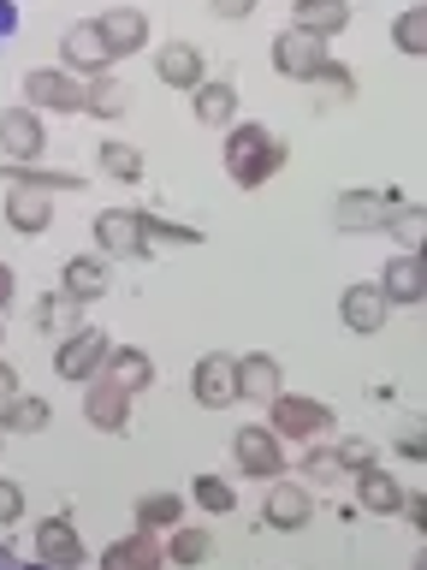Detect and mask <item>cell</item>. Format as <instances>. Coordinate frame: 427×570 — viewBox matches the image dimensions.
I'll use <instances>...</instances> for the list:
<instances>
[{
    "label": "cell",
    "instance_id": "obj_25",
    "mask_svg": "<svg viewBox=\"0 0 427 570\" xmlns=\"http://www.w3.org/2000/svg\"><path fill=\"white\" fill-rule=\"evenodd\" d=\"M291 24L320 36V42H332V36L350 30V0H297L291 7Z\"/></svg>",
    "mask_w": 427,
    "mask_h": 570
},
{
    "label": "cell",
    "instance_id": "obj_52",
    "mask_svg": "<svg viewBox=\"0 0 427 570\" xmlns=\"http://www.w3.org/2000/svg\"><path fill=\"white\" fill-rule=\"evenodd\" d=\"M0 345H7V327H0Z\"/></svg>",
    "mask_w": 427,
    "mask_h": 570
},
{
    "label": "cell",
    "instance_id": "obj_53",
    "mask_svg": "<svg viewBox=\"0 0 427 570\" xmlns=\"http://www.w3.org/2000/svg\"><path fill=\"white\" fill-rule=\"evenodd\" d=\"M421 262H427V249H421Z\"/></svg>",
    "mask_w": 427,
    "mask_h": 570
},
{
    "label": "cell",
    "instance_id": "obj_50",
    "mask_svg": "<svg viewBox=\"0 0 427 570\" xmlns=\"http://www.w3.org/2000/svg\"><path fill=\"white\" fill-rule=\"evenodd\" d=\"M409 570H427V547H421V552H416V564H409Z\"/></svg>",
    "mask_w": 427,
    "mask_h": 570
},
{
    "label": "cell",
    "instance_id": "obj_34",
    "mask_svg": "<svg viewBox=\"0 0 427 570\" xmlns=\"http://www.w3.org/2000/svg\"><path fill=\"white\" fill-rule=\"evenodd\" d=\"M178 523H185V493H167V488H160V493H142L137 499V529H178Z\"/></svg>",
    "mask_w": 427,
    "mask_h": 570
},
{
    "label": "cell",
    "instance_id": "obj_46",
    "mask_svg": "<svg viewBox=\"0 0 427 570\" xmlns=\"http://www.w3.org/2000/svg\"><path fill=\"white\" fill-rule=\"evenodd\" d=\"M12 297H18V274L0 262V309H12Z\"/></svg>",
    "mask_w": 427,
    "mask_h": 570
},
{
    "label": "cell",
    "instance_id": "obj_14",
    "mask_svg": "<svg viewBox=\"0 0 427 570\" xmlns=\"http://www.w3.org/2000/svg\"><path fill=\"white\" fill-rule=\"evenodd\" d=\"M0 178L18 190H48V196H83L89 178L71 167H42V160H0Z\"/></svg>",
    "mask_w": 427,
    "mask_h": 570
},
{
    "label": "cell",
    "instance_id": "obj_7",
    "mask_svg": "<svg viewBox=\"0 0 427 570\" xmlns=\"http://www.w3.org/2000/svg\"><path fill=\"white\" fill-rule=\"evenodd\" d=\"M24 107H36V114H83V78H71L66 66H36L24 71Z\"/></svg>",
    "mask_w": 427,
    "mask_h": 570
},
{
    "label": "cell",
    "instance_id": "obj_24",
    "mask_svg": "<svg viewBox=\"0 0 427 570\" xmlns=\"http://www.w3.org/2000/svg\"><path fill=\"white\" fill-rule=\"evenodd\" d=\"M190 114H196V125H238V89H231L226 78H202L190 89Z\"/></svg>",
    "mask_w": 427,
    "mask_h": 570
},
{
    "label": "cell",
    "instance_id": "obj_6",
    "mask_svg": "<svg viewBox=\"0 0 427 570\" xmlns=\"http://www.w3.org/2000/svg\"><path fill=\"white\" fill-rule=\"evenodd\" d=\"M89 232H96V249L107 262H113V256L119 262H149L155 256V244L142 238V208H101Z\"/></svg>",
    "mask_w": 427,
    "mask_h": 570
},
{
    "label": "cell",
    "instance_id": "obj_49",
    "mask_svg": "<svg viewBox=\"0 0 427 570\" xmlns=\"http://www.w3.org/2000/svg\"><path fill=\"white\" fill-rule=\"evenodd\" d=\"M7 570H48V564H42V559H30V564H24V559H18V564H7Z\"/></svg>",
    "mask_w": 427,
    "mask_h": 570
},
{
    "label": "cell",
    "instance_id": "obj_1",
    "mask_svg": "<svg viewBox=\"0 0 427 570\" xmlns=\"http://www.w3.org/2000/svg\"><path fill=\"white\" fill-rule=\"evenodd\" d=\"M220 160H226V178L238 190H261L267 178L285 167V137L267 131L261 119H244V125H231V131H226Z\"/></svg>",
    "mask_w": 427,
    "mask_h": 570
},
{
    "label": "cell",
    "instance_id": "obj_44",
    "mask_svg": "<svg viewBox=\"0 0 427 570\" xmlns=\"http://www.w3.org/2000/svg\"><path fill=\"white\" fill-rule=\"evenodd\" d=\"M404 523L427 541V493H404Z\"/></svg>",
    "mask_w": 427,
    "mask_h": 570
},
{
    "label": "cell",
    "instance_id": "obj_2",
    "mask_svg": "<svg viewBox=\"0 0 427 570\" xmlns=\"http://www.w3.org/2000/svg\"><path fill=\"white\" fill-rule=\"evenodd\" d=\"M332 404H320V399H309V392H279L274 404H267V428H274L279 440H327L332 434Z\"/></svg>",
    "mask_w": 427,
    "mask_h": 570
},
{
    "label": "cell",
    "instance_id": "obj_3",
    "mask_svg": "<svg viewBox=\"0 0 427 570\" xmlns=\"http://www.w3.org/2000/svg\"><path fill=\"white\" fill-rule=\"evenodd\" d=\"M107 351H113V338L101 327H71L66 338H53V374L71 386H89L107 368Z\"/></svg>",
    "mask_w": 427,
    "mask_h": 570
},
{
    "label": "cell",
    "instance_id": "obj_23",
    "mask_svg": "<svg viewBox=\"0 0 427 570\" xmlns=\"http://www.w3.org/2000/svg\"><path fill=\"white\" fill-rule=\"evenodd\" d=\"M238 392H244L249 404H274L279 392H285V368H279V356H267V351L238 356Z\"/></svg>",
    "mask_w": 427,
    "mask_h": 570
},
{
    "label": "cell",
    "instance_id": "obj_18",
    "mask_svg": "<svg viewBox=\"0 0 427 570\" xmlns=\"http://www.w3.org/2000/svg\"><path fill=\"white\" fill-rule=\"evenodd\" d=\"M101 570H167V547L155 529H131L101 552Z\"/></svg>",
    "mask_w": 427,
    "mask_h": 570
},
{
    "label": "cell",
    "instance_id": "obj_15",
    "mask_svg": "<svg viewBox=\"0 0 427 570\" xmlns=\"http://www.w3.org/2000/svg\"><path fill=\"white\" fill-rule=\"evenodd\" d=\"M386 315H391V303H386V292L380 285H368V279H356V285H345L338 292V321H345L350 333H380L386 327Z\"/></svg>",
    "mask_w": 427,
    "mask_h": 570
},
{
    "label": "cell",
    "instance_id": "obj_21",
    "mask_svg": "<svg viewBox=\"0 0 427 570\" xmlns=\"http://www.w3.org/2000/svg\"><path fill=\"white\" fill-rule=\"evenodd\" d=\"M60 292L78 297V303H96V297L113 292V267H107L101 249H96V256H71V262L60 267Z\"/></svg>",
    "mask_w": 427,
    "mask_h": 570
},
{
    "label": "cell",
    "instance_id": "obj_35",
    "mask_svg": "<svg viewBox=\"0 0 427 570\" xmlns=\"http://www.w3.org/2000/svg\"><path fill=\"white\" fill-rule=\"evenodd\" d=\"M297 475H302V481H350L345 458H338L327 440H309V445H302V463H297Z\"/></svg>",
    "mask_w": 427,
    "mask_h": 570
},
{
    "label": "cell",
    "instance_id": "obj_41",
    "mask_svg": "<svg viewBox=\"0 0 427 570\" xmlns=\"http://www.w3.org/2000/svg\"><path fill=\"white\" fill-rule=\"evenodd\" d=\"M18 517H24V488L12 475H0V529H12Z\"/></svg>",
    "mask_w": 427,
    "mask_h": 570
},
{
    "label": "cell",
    "instance_id": "obj_48",
    "mask_svg": "<svg viewBox=\"0 0 427 570\" xmlns=\"http://www.w3.org/2000/svg\"><path fill=\"white\" fill-rule=\"evenodd\" d=\"M7 564H18V552H12L7 541H0V570H7Z\"/></svg>",
    "mask_w": 427,
    "mask_h": 570
},
{
    "label": "cell",
    "instance_id": "obj_47",
    "mask_svg": "<svg viewBox=\"0 0 427 570\" xmlns=\"http://www.w3.org/2000/svg\"><path fill=\"white\" fill-rule=\"evenodd\" d=\"M12 392H24V381H18V368H12V363H0V404H7Z\"/></svg>",
    "mask_w": 427,
    "mask_h": 570
},
{
    "label": "cell",
    "instance_id": "obj_51",
    "mask_svg": "<svg viewBox=\"0 0 427 570\" xmlns=\"http://www.w3.org/2000/svg\"><path fill=\"white\" fill-rule=\"evenodd\" d=\"M0 445H7V428H0Z\"/></svg>",
    "mask_w": 427,
    "mask_h": 570
},
{
    "label": "cell",
    "instance_id": "obj_32",
    "mask_svg": "<svg viewBox=\"0 0 427 570\" xmlns=\"http://www.w3.org/2000/svg\"><path fill=\"white\" fill-rule=\"evenodd\" d=\"M214 559V529H190V523H178L167 534V564L178 570H196V564H208Z\"/></svg>",
    "mask_w": 427,
    "mask_h": 570
},
{
    "label": "cell",
    "instance_id": "obj_20",
    "mask_svg": "<svg viewBox=\"0 0 427 570\" xmlns=\"http://www.w3.org/2000/svg\"><path fill=\"white\" fill-rule=\"evenodd\" d=\"M0 220H7L12 232H24V238H36V232L53 226V196L48 190H7L0 196Z\"/></svg>",
    "mask_w": 427,
    "mask_h": 570
},
{
    "label": "cell",
    "instance_id": "obj_29",
    "mask_svg": "<svg viewBox=\"0 0 427 570\" xmlns=\"http://www.w3.org/2000/svg\"><path fill=\"white\" fill-rule=\"evenodd\" d=\"M386 238L404 249V256H421L427 249V203H398L386 214Z\"/></svg>",
    "mask_w": 427,
    "mask_h": 570
},
{
    "label": "cell",
    "instance_id": "obj_19",
    "mask_svg": "<svg viewBox=\"0 0 427 570\" xmlns=\"http://www.w3.org/2000/svg\"><path fill=\"white\" fill-rule=\"evenodd\" d=\"M155 78L167 83V89H196L208 78V53L196 48V42H167L155 53Z\"/></svg>",
    "mask_w": 427,
    "mask_h": 570
},
{
    "label": "cell",
    "instance_id": "obj_40",
    "mask_svg": "<svg viewBox=\"0 0 427 570\" xmlns=\"http://www.w3.org/2000/svg\"><path fill=\"white\" fill-rule=\"evenodd\" d=\"M315 89H327V101H356V71L345 60H327V71L315 78Z\"/></svg>",
    "mask_w": 427,
    "mask_h": 570
},
{
    "label": "cell",
    "instance_id": "obj_8",
    "mask_svg": "<svg viewBox=\"0 0 427 570\" xmlns=\"http://www.w3.org/2000/svg\"><path fill=\"white\" fill-rule=\"evenodd\" d=\"M190 399L202 404V410H231L244 399L238 392V356H226V351H208V356H196V368H190Z\"/></svg>",
    "mask_w": 427,
    "mask_h": 570
},
{
    "label": "cell",
    "instance_id": "obj_28",
    "mask_svg": "<svg viewBox=\"0 0 427 570\" xmlns=\"http://www.w3.org/2000/svg\"><path fill=\"white\" fill-rule=\"evenodd\" d=\"M101 374H113L119 386H131V392H149L155 386V356L142 351V345H113L107 351V368Z\"/></svg>",
    "mask_w": 427,
    "mask_h": 570
},
{
    "label": "cell",
    "instance_id": "obj_31",
    "mask_svg": "<svg viewBox=\"0 0 427 570\" xmlns=\"http://www.w3.org/2000/svg\"><path fill=\"white\" fill-rule=\"evenodd\" d=\"M125 107H131V89H125L113 71H101V78L83 83V114L89 119H125Z\"/></svg>",
    "mask_w": 427,
    "mask_h": 570
},
{
    "label": "cell",
    "instance_id": "obj_45",
    "mask_svg": "<svg viewBox=\"0 0 427 570\" xmlns=\"http://www.w3.org/2000/svg\"><path fill=\"white\" fill-rule=\"evenodd\" d=\"M18 36V0H0V42Z\"/></svg>",
    "mask_w": 427,
    "mask_h": 570
},
{
    "label": "cell",
    "instance_id": "obj_36",
    "mask_svg": "<svg viewBox=\"0 0 427 570\" xmlns=\"http://www.w3.org/2000/svg\"><path fill=\"white\" fill-rule=\"evenodd\" d=\"M96 167L107 173V178H119V185H137V178H142V149H131V142H101V149H96Z\"/></svg>",
    "mask_w": 427,
    "mask_h": 570
},
{
    "label": "cell",
    "instance_id": "obj_42",
    "mask_svg": "<svg viewBox=\"0 0 427 570\" xmlns=\"http://www.w3.org/2000/svg\"><path fill=\"white\" fill-rule=\"evenodd\" d=\"M332 452L345 458V470H350V475L363 470V463H374V445H368L363 434H356V440H350V434H345V440H332Z\"/></svg>",
    "mask_w": 427,
    "mask_h": 570
},
{
    "label": "cell",
    "instance_id": "obj_17",
    "mask_svg": "<svg viewBox=\"0 0 427 570\" xmlns=\"http://www.w3.org/2000/svg\"><path fill=\"white\" fill-rule=\"evenodd\" d=\"M350 481H356V505H363L368 517H398L404 511V481L391 475L386 463H363Z\"/></svg>",
    "mask_w": 427,
    "mask_h": 570
},
{
    "label": "cell",
    "instance_id": "obj_9",
    "mask_svg": "<svg viewBox=\"0 0 427 570\" xmlns=\"http://www.w3.org/2000/svg\"><path fill=\"white\" fill-rule=\"evenodd\" d=\"M231 458H238V470L249 481H274L285 475V440L274 434V428H261V422H249L231 434Z\"/></svg>",
    "mask_w": 427,
    "mask_h": 570
},
{
    "label": "cell",
    "instance_id": "obj_33",
    "mask_svg": "<svg viewBox=\"0 0 427 570\" xmlns=\"http://www.w3.org/2000/svg\"><path fill=\"white\" fill-rule=\"evenodd\" d=\"M391 48L404 60H427V0H416V7H404L391 18Z\"/></svg>",
    "mask_w": 427,
    "mask_h": 570
},
{
    "label": "cell",
    "instance_id": "obj_5",
    "mask_svg": "<svg viewBox=\"0 0 427 570\" xmlns=\"http://www.w3.org/2000/svg\"><path fill=\"white\" fill-rule=\"evenodd\" d=\"M267 60H274V71L279 78H291V83H315L320 71H327V42L320 36H309V30H297V24H285L279 36H274V48H267Z\"/></svg>",
    "mask_w": 427,
    "mask_h": 570
},
{
    "label": "cell",
    "instance_id": "obj_37",
    "mask_svg": "<svg viewBox=\"0 0 427 570\" xmlns=\"http://www.w3.org/2000/svg\"><path fill=\"white\" fill-rule=\"evenodd\" d=\"M190 505H202L208 517H226V511H238V488L220 475H196L190 481Z\"/></svg>",
    "mask_w": 427,
    "mask_h": 570
},
{
    "label": "cell",
    "instance_id": "obj_16",
    "mask_svg": "<svg viewBox=\"0 0 427 570\" xmlns=\"http://www.w3.org/2000/svg\"><path fill=\"white\" fill-rule=\"evenodd\" d=\"M36 559H42L48 570H78L83 564V534L71 517H42L36 523Z\"/></svg>",
    "mask_w": 427,
    "mask_h": 570
},
{
    "label": "cell",
    "instance_id": "obj_38",
    "mask_svg": "<svg viewBox=\"0 0 427 570\" xmlns=\"http://www.w3.org/2000/svg\"><path fill=\"white\" fill-rule=\"evenodd\" d=\"M142 238H149V244H167V249H185V244H202V232H196V226H178V220H160V214L142 208Z\"/></svg>",
    "mask_w": 427,
    "mask_h": 570
},
{
    "label": "cell",
    "instance_id": "obj_11",
    "mask_svg": "<svg viewBox=\"0 0 427 570\" xmlns=\"http://www.w3.org/2000/svg\"><path fill=\"white\" fill-rule=\"evenodd\" d=\"M131 386H119L113 374H96V381L83 386V422L101 428V434H125L131 428Z\"/></svg>",
    "mask_w": 427,
    "mask_h": 570
},
{
    "label": "cell",
    "instance_id": "obj_22",
    "mask_svg": "<svg viewBox=\"0 0 427 570\" xmlns=\"http://www.w3.org/2000/svg\"><path fill=\"white\" fill-rule=\"evenodd\" d=\"M374 285L386 292L391 309H398V303H421V297H427V262H421V256H404V249H398V256L380 267V279H374Z\"/></svg>",
    "mask_w": 427,
    "mask_h": 570
},
{
    "label": "cell",
    "instance_id": "obj_43",
    "mask_svg": "<svg viewBox=\"0 0 427 570\" xmlns=\"http://www.w3.org/2000/svg\"><path fill=\"white\" fill-rule=\"evenodd\" d=\"M256 7H261V0H208V12L226 18V24H238V18H249Z\"/></svg>",
    "mask_w": 427,
    "mask_h": 570
},
{
    "label": "cell",
    "instance_id": "obj_12",
    "mask_svg": "<svg viewBox=\"0 0 427 570\" xmlns=\"http://www.w3.org/2000/svg\"><path fill=\"white\" fill-rule=\"evenodd\" d=\"M261 517H267V529H279V534L309 529V523H315V493H309V481H279V475H274V488H267V499H261Z\"/></svg>",
    "mask_w": 427,
    "mask_h": 570
},
{
    "label": "cell",
    "instance_id": "obj_39",
    "mask_svg": "<svg viewBox=\"0 0 427 570\" xmlns=\"http://www.w3.org/2000/svg\"><path fill=\"white\" fill-rule=\"evenodd\" d=\"M391 452L404 463H427V416H404L398 434H391Z\"/></svg>",
    "mask_w": 427,
    "mask_h": 570
},
{
    "label": "cell",
    "instance_id": "obj_27",
    "mask_svg": "<svg viewBox=\"0 0 427 570\" xmlns=\"http://www.w3.org/2000/svg\"><path fill=\"white\" fill-rule=\"evenodd\" d=\"M101 30H107V42H113L119 60H125V53H142V48H149V18H142L137 7L101 12Z\"/></svg>",
    "mask_w": 427,
    "mask_h": 570
},
{
    "label": "cell",
    "instance_id": "obj_4",
    "mask_svg": "<svg viewBox=\"0 0 427 570\" xmlns=\"http://www.w3.org/2000/svg\"><path fill=\"white\" fill-rule=\"evenodd\" d=\"M113 42H107V30H101V18H78V24H66L60 36V66L71 71V78H101V71H113Z\"/></svg>",
    "mask_w": 427,
    "mask_h": 570
},
{
    "label": "cell",
    "instance_id": "obj_26",
    "mask_svg": "<svg viewBox=\"0 0 427 570\" xmlns=\"http://www.w3.org/2000/svg\"><path fill=\"white\" fill-rule=\"evenodd\" d=\"M78 309H83L78 297H66V292H42V297L30 303V327L42 333V338H66L71 327H83Z\"/></svg>",
    "mask_w": 427,
    "mask_h": 570
},
{
    "label": "cell",
    "instance_id": "obj_30",
    "mask_svg": "<svg viewBox=\"0 0 427 570\" xmlns=\"http://www.w3.org/2000/svg\"><path fill=\"white\" fill-rule=\"evenodd\" d=\"M53 422L48 399H36V392H12L7 404H0V428L7 434H42V428Z\"/></svg>",
    "mask_w": 427,
    "mask_h": 570
},
{
    "label": "cell",
    "instance_id": "obj_13",
    "mask_svg": "<svg viewBox=\"0 0 427 570\" xmlns=\"http://www.w3.org/2000/svg\"><path fill=\"white\" fill-rule=\"evenodd\" d=\"M48 149V131H42V114L36 107H0V160H42Z\"/></svg>",
    "mask_w": 427,
    "mask_h": 570
},
{
    "label": "cell",
    "instance_id": "obj_10",
    "mask_svg": "<svg viewBox=\"0 0 427 570\" xmlns=\"http://www.w3.org/2000/svg\"><path fill=\"white\" fill-rule=\"evenodd\" d=\"M398 190H338L332 196V226L338 232H386V214L398 208Z\"/></svg>",
    "mask_w": 427,
    "mask_h": 570
}]
</instances>
